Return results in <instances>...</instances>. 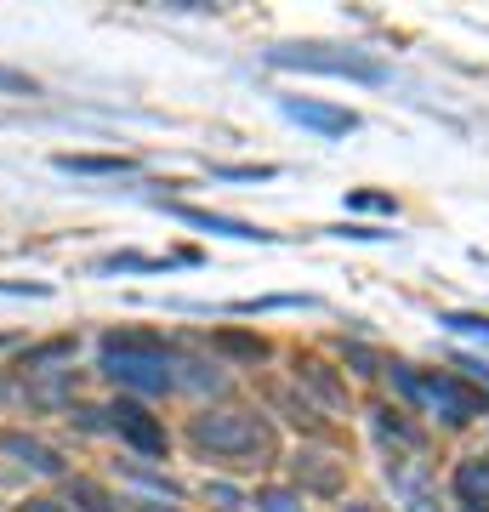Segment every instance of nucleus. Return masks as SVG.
Segmentation results:
<instances>
[{"label":"nucleus","instance_id":"f257e3e1","mask_svg":"<svg viewBox=\"0 0 489 512\" xmlns=\"http://www.w3.org/2000/svg\"><path fill=\"white\" fill-rule=\"evenodd\" d=\"M188 439L222 461H239V467H268L279 456L273 427L262 416H251V410H205V416L188 421Z\"/></svg>","mask_w":489,"mask_h":512},{"label":"nucleus","instance_id":"f03ea898","mask_svg":"<svg viewBox=\"0 0 489 512\" xmlns=\"http://www.w3.org/2000/svg\"><path fill=\"white\" fill-rule=\"evenodd\" d=\"M273 69H308V74H336V80H364V86H381L387 69L364 52H342V46H279L268 52Z\"/></svg>","mask_w":489,"mask_h":512},{"label":"nucleus","instance_id":"7ed1b4c3","mask_svg":"<svg viewBox=\"0 0 489 512\" xmlns=\"http://www.w3.org/2000/svg\"><path fill=\"white\" fill-rule=\"evenodd\" d=\"M421 399H433L438 404V416L450 421V427H467V421H478V416H489V399L478 393V387H467V382H455V376H421Z\"/></svg>","mask_w":489,"mask_h":512},{"label":"nucleus","instance_id":"20e7f679","mask_svg":"<svg viewBox=\"0 0 489 512\" xmlns=\"http://www.w3.org/2000/svg\"><path fill=\"white\" fill-rule=\"evenodd\" d=\"M109 427L131 444V450H143V456H165V450H171L165 427H160L154 416H148V410H143L137 399H114V404H109Z\"/></svg>","mask_w":489,"mask_h":512},{"label":"nucleus","instance_id":"39448f33","mask_svg":"<svg viewBox=\"0 0 489 512\" xmlns=\"http://www.w3.org/2000/svg\"><path fill=\"white\" fill-rule=\"evenodd\" d=\"M279 109H285L290 120H296V126L319 131V137H347V131H359V114L330 109V103H313V97H285Z\"/></svg>","mask_w":489,"mask_h":512},{"label":"nucleus","instance_id":"423d86ee","mask_svg":"<svg viewBox=\"0 0 489 512\" xmlns=\"http://www.w3.org/2000/svg\"><path fill=\"white\" fill-rule=\"evenodd\" d=\"M177 222H188V228H205V234H228V239H256V245H273L279 234H268V228H256V222H239V217H222V211H200V205H165Z\"/></svg>","mask_w":489,"mask_h":512},{"label":"nucleus","instance_id":"0eeeda50","mask_svg":"<svg viewBox=\"0 0 489 512\" xmlns=\"http://www.w3.org/2000/svg\"><path fill=\"white\" fill-rule=\"evenodd\" d=\"M103 370L120 387H137V393H171L177 387V376H171L165 359H103Z\"/></svg>","mask_w":489,"mask_h":512},{"label":"nucleus","instance_id":"6e6552de","mask_svg":"<svg viewBox=\"0 0 489 512\" xmlns=\"http://www.w3.org/2000/svg\"><path fill=\"white\" fill-rule=\"evenodd\" d=\"M290 478L313 495H336L342 490V461L336 456H319V450H302V456L290 461Z\"/></svg>","mask_w":489,"mask_h":512},{"label":"nucleus","instance_id":"1a4fd4ad","mask_svg":"<svg viewBox=\"0 0 489 512\" xmlns=\"http://www.w3.org/2000/svg\"><path fill=\"white\" fill-rule=\"evenodd\" d=\"M296 382L313 387V399L325 404V410H347V382H336V370H330L325 359L302 353V359H296Z\"/></svg>","mask_w":489,"mask_h":512},{"label":"nucleus","instance_id":"9d476101","mask_svg":"<svg viewBox=\"0 0 489 512\" xmlns=\"http://www.w3.org/2000/svg\"><path fill=\"white\" fill-rule=\"evenodd\" d=\"M103 359H165V336L160 330H109Z\"/></svg>","mask_w":489,"mask_h":512},{"label":"nucleus","instance_id":"9b49d317","mask_svg":"<svg viewBox=\"0 0 489 512\" xmlns=\"http://www.w3.org/2000/svg\"><path fill=\"white\" fill-rule=\"evenodd\" d=\"M0 450H6V456H18L23 467H35V473H46V478L63 473V456H57L52 444L29 439V433H0Z\"/></svg>","mask_w":489,"mask_h":512},{"label":"nucleus","instance_id":"f8f14e48","mask_svg":"<svg viewBox=\"0 0 489 512\" xmlns=\"http://www.w3.org/2000/svg\"><path fill=\"white\" fill-rule=\"evenodd\" d=\"M57 171H74V177H126L131 160L126 154H57Z\"/></svg>","mask_w":489,"mask_h":512},{"label":"nucleus","instance_id":"ddd939ff","mask_svg":"<svg viewBox=\"0 0 489 512\" xmlns=\"http://www.w3.org/2000/svg\"><path fill=\"white\" fill-rule=\"evenodd\" d=\"M455 495H461V507H467V512H489V473H484V461H461V467H455Z\"/></svg>","mask_w":489,"mask_h":512},{"label":"nucleus","instance_id":"4468645a","mask_svg":"<svg viewBox=\"0 0 489 512\" xmlns=\"http://www.w3.org/2000/svg\"><path fill=\"white\" fill-rule=\"evenodd\" d=\"M211 342H217L228 359H245V365H262V359H268V342H262V336H245V330H217Z\"/></svg>","mask_w":489,"mask_h":512},{"label":"nucleus","instance_id":"2eb2a0df","mask_svg":"<svg viewBox=\"0 0 489 512\" xmlns=\"http://www.w3.org/2000/svg\"><path fill=\"white\" fill-rule=\"evenodd\" d=\"M69 507H80V512H114V501L91 478H69Z\"/></svg>","mask_w":489,"mask_h":512},{"label":"nucleus","instance_id":"dca6fc26","mask_svg":"<svg viewBox=\"0 0 489 512\" xmlns=\"http://www.w3.org/2000/svg\"><path fill=\"white\" fill-rule=\"evenodd\" d=\"M376 427H381V439H399V444H410V450H421V427L399 421V410H376Z\"/></svg>","mask_w":489,"mask_h":512},{"label":"nucleus","instance_id":"f3484780","mask_svg":"<svg viewBox=\"0 0 489 512\" xmlns=\"http://www.w3.org/2000/svg\"><path fill=\"white\" fill-rule=\"evenodd\" d=\"M148 268H165V262H160V256H137V251L103 256V262H97V274H148Z\"/></svg>","mask_w":489,"mask_h":512},{"label":"nucleus","instance_id":"a211bd4d","mask_svg":"<svg viewBox=\"0 0 489 512\" xmlns=\"http://www.w3.org/2000/svg\"><path fill=\"white\" fill-rule=\"evenodd\" d=\"M268 399H273V404H279V410H285V416H290V421H296V427H308V433H325V421L313 416L308 404H296V399H285V393H279V387H273Z\"/></svg>","mask_w":489,"mask_h":512},{"label":"nucleus","instance_id":"6ab92c4d","mask_svg":"<svg viewBox=\"0 0 489 512\" xmlns=\"http://www.w3.org/2000/svg\"><path fill=\"white\" fill-rule=\"evenodd\" d=\"M273 308H313V296H256V302H234V313H273Z\"/></svg>","mask_w":489,"mask_h":512},{"label":"nucleus","instance_id":"aec40b11","mask_svg":"<svg viewBox=\"0 0 489 512\" xmlns=\"http://www.w3.org/2000/svg\"><path fill=\"white\" fill-rule=\"evenodd\" d=\"M438 325L461 330V336H484V342H489V319H484V313H438Z\"/></svg>","mask_w":489,"mask_h":512},{"label":"nucleus","instance_id":"412c9836","mask_svg":"<svg viewBox=\"0 0 489 512\" xmlns=\"http://www.w3.org/2000/svg\"><path fill=\"white\" fill-rule=\"evenodd\" d=\"M211 177H228V183H268L273 165H217Z\"/></svg>","mask_w":489,"mask_h":512},{"label":"nucleus","instance_id":"4be33fe9","mask_svg":"<svg viewBox=\"0 0 489 512\" xmlns=\"http://www.w3.org/2000/svg\"><path fill=\"white\" fill-rule=\"evenodd\" d=\"M256 507H262V512H302V495H290V490H256Z\"/></svg>","mask_w":489,"mask_h":512},{"label":"nucleus","instance_id":"5701e85b","mask_svg":"<svg viewBox=\"0 0 489 512\" xmlns=\"http://www.w3.org/2000/svg\"><path fill=\"white\" fill-rule=\"evenodd\" d=\"M347 365L359 370V376H381V370H387V365L376 359V353H370V348H359V342H347Z\"/></svg>","mask_w":489,"mask_h":512},{"label":"nucleus","instance_id":"b1692460","mask_svg":"<svg viewBox=\"0 0 489 512\" xmlns=\"http://www.w3.org/2000/svg\"><path fill=\"white\" fill-rule=\"evenodd\" d=\"M347 205H353V211H393V200H387V194H370V188L347 194Z\"/></svg>","mask_w":489,"mask_h":512},{"label":"nucleus","instance_id":"393cba45","mask_svg":"<svg viewBox=\"0 0 489 512\" xmlns=\"http://www.w3.org/2000/svg\"><path fill=\"white\" fill-rule=\"evenodd\" d=\"M0 92L29 97V92H35V80H29V74H18V69H0Z\"/></svg>","mask_w":489,"mask_h":512},{"label":"nucleus","instance_id":"a878e982","mask_svg":"<svg viewBox=\"0 0 489 512\" xmlns=\"http://www.w3.org/2000/svg\"><path fill=\"white\" fill-rule=\"evenodd\" d=\"M342 239H393V234H381V228H336Z\"/></svg>","mask_w":489,"mask_h":512},{"label":"nucleus","instance_id":"bb28decb","mask_svg":"<svg viewBox=\"0 0 489 512\" xmlns=\"http://www.w3.org/2000/svg\"><path fill=\"white\" fill-rule=\"evenodd\" d=\"M18 512H69V507H57V501H46V495H35V501H23Z\"/></svg>","mask_w":489,"mask_h":512},{"label":"nucleus","instance_id":"cd10ccee","mask_svg":"<svg viewBox=\"0 0 489 512\" xmlns=\"http://www.w3.org/2000/svg\"><path fill=\"white\" fill-rule=\"evenodd\" d=\"M461 370H467L472 382H489V365H478V359H461Z\"/></svg>","mask_w":489,"mask_h":512},{"label":"nucleus","instance_id":"c85d7f7f","mask_svg":"<svg viewBox=\"0 0 489 512\" xmlns=\"http://www.w3.org/2000/svg\"><path fill=\"white\" fill-rule=\"evenodd\" d=\"M484 473H489V461H484Z\"/></svg>","mask_w":489,"mask_h":512}]
</instances>
